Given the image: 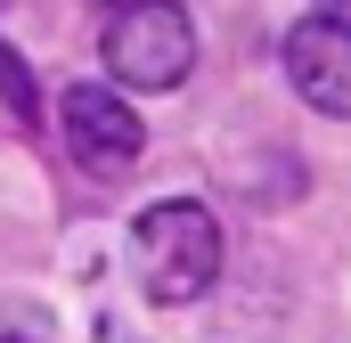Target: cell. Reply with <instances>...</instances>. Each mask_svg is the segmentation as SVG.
Wrapping results in <instances>:
<instances>
[{"mask_svg": "<svg viewBox=\"0 0 351 343\" xmlns=\"http://www.w3.org/2000/svg\"><path fill=\"white\" fill-rule=\"evenodd\" d=\"M131 246H139V278H147L156 303H196L221 278V221L204 204H188V196L147 204L131 221Z\"/></svg>", "mask_w": 351, "mask_h": 343, "instance_id": "cell-1", "label": "cell"}, {"mask_svg": "<svg viewBox=\"0 0 351 343\" xmlns=\"http://www.w3.org/2000/svg\"><path fill=\"white\" fill-rule=\"evenodd\" d=\"M196 66V25L172 0H123L106 16V74L131 90H180Z\"/></svg>", "mask_w": 351, "mask_h": 343, "instance_id": "cell-2", "label": "cell"}, {"mask_svg": "<svg viewBox=\"0 0 351 343\" xmlns=\"http://www.w3.org/2000/svg\"><path fill=\"white\" fill-rule=\"evenodd\" d=\"M58 123H66V147H74V164L90 180H123V172L139 164V147H147V131H139V115L114 98V90L98 82H74L58 98Z\"/></svg>", "mask_w": 351, "mask_h": 343, "instance_id": "cell-3", "label": "cell"}, {"mask_svg": "<svg viewBox=\"0 0 351 343\" xmlns=\"http://www.w3.org/2000/svg\"><path fill=\"white\" fill-rule=\"evenodd\" d=\"M286 82L319 115H351V25L343 16H302L286 33Z\"/></svg>", "mask_w": 351, "mask_h": 343, "instance_id": "cell-4", "label": "cell"}, {"mask_svg": "<svg viewBox=\"0 0 351 343\" xmlns=\"http://www.w3.org/2000/svg\"><path fill=\"white\" fill-rule=\"evenodd\" d=\"M0 98H8V115H16V123H33V74H25V58H16V49H0Z\"/></svg>", "mask_w": 351, "mask_h": 343, "instance_id": "cell-5", "label": "cell"}, {"mask_svg": "<svg viewBox=\"0 0 351 343\" xmlns=\"http://www.w3.org/2000/svg\"><path fill=\"white\" fill-rule=\"evenodd\" d=\"M0 343H49V327L33 311H0Z\"/></svg>", "mask_w": 351, "mask_h": 343, "instance_id": "cell-6", "label": "cell"}]
</instances>
